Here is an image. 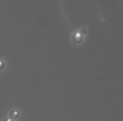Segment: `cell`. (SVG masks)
Instances as JSON below:
<instances>
[{"label": "cell", "mask_w": 123, "mask_h": 121, "mask_svg": "<svg viewBox=\"0 0 123 121\" xmlns=\"http://www.w3.org/2000/svg\"><path fill=\"white\" fill-rule=\"evenodd\" d=\"M4 67V64L2 61H0V70H2Z\"/></svg>", "instance_id": "3957f363"}, {"label": "cell", "mask_w": 123, "mask_h": 121, "mask_svg": "<svg viewBox=\"0 0 123 121\" xmlns=\"http://www.w3.org/2000/svg\"><path fill=\"white\" fill-rule=\"evenodd\" d=\"M4 121H14V120L10 118H6V119H4Z\"/></svg>", "instance_id": "5b68a950"}, {"label": "cell", "mask_w": 123, "mask_h": 121, "mask_svg": "<svg viewBox=\"0 0 123 121\" xmlns=\"http://www.w3.org/2000/svg\"><path fill=\"white\" fill-rule=\"evenodd\" d=\"M9 117L12 119H16L19 117V113L17 110H12L9 113Z\"/></svg>", "instance_id": "7a4b0ae2"}, {"label": "cell", "mask_w": 123, "mask_h": 121, "mask_svg": "<svg viewBox=\"0 0 123 121\" xmlns=\"http://www.w3.org/2000/svg\"><path fill=\"white\" fill-rule=\"evenodd\" d=\"M86 29H82L81 30V34H86Z\"/></svg>", "instance_id": "277c9868"}, {"label": "cell", "mask_w": 123, "mask_h": 121, "mask_svg": "<svg viewBox=\"0 0 123 121\" xmlns=\"http://www.w3.org/2000/svg\"><path fill=\"white\" fill-rule=\"evenodd\" d=\"M73 40L74 41L75 43H79L83 40V37L80 33H76L73 36Z\"/></svg>", "instance_id": "6da1fadb"}]
</instances>
